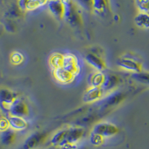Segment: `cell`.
Wrapping results in <instances>:
<instances>
[{"label": "cell", "instance_id": "obj_1", "mask_svg": "<svg viewBox=\"0 0 149 149\" xmlns=\"http://www.w3.org/2000/svg\"><path fill=\"white\" fill-rule=\"evenodd\" d=\"M64 5L63 19L72 27L81 26L83 20L78 5L74 0H62Z\"/></svg>", "mask_w": 149, "mask_h": 149}, {"label": "cell", "instance_id": "obj_2", "mask_svg": "<svg viewBox=\"0 0 149 149\" xmlns=\"http://www.w3.org/2000/svg\"><path fill=\"white\" fill-rule=\"evenodd\" d=\"M85 134V130L83 127H68L66 136L59 147L62 149H75L77 143L79 142Z\"/></svg>", "mask_w": 149, "mask_h": 149}, {"label": "cell", "instance_id": "obj_3", "mask_svg": "<svg viewBox=\"0 0 149 149\" xmlns=\"http://www.w3.org/2000/svg\"><path fill=\"white\" fill-rule=\"evenodd\" d=\"M92 132L104 138L111 137L119 132V129L113 124L107 122H101L95 124Z\"/></svg>", "mask_w": 149, "mask_h": 149}, {"label": "cell", "instance_id": "obj_4", "mask_svg": "<svg viewBox=\"0 0 149 149\" xmlns=\"http://www.w3.org/2000/svg\"><path fill=\"white\" fill-rule=\"evenodd\" d=\"M48 134L46 132H35L31 134L24 141L22 149H36L46 141Z\"/></svg>", "mask_w": 149, "mask_h": 149}, {"label": "cell", "instance_id": "obj_5", "mask_svg": "<svg viewBox=\"0 0 149 149\" xmlns=\"http://www.w3.org/2000/svg\"><path fill=\"white\" fill-rule=\"evenodd\" d=\"M17 98L15 93L8 89H0V108L9 113L11 105Z\"/></svg>", "mask_w": 149, "mask_h": 149}, {"label": "cell", "instance_id": "obj_6", "mask_svg": "<svg viewBox=\"0 0 149 149\" xmlns=\"http://www.w3.org/2000/svg\"><path fill=\"white\" fill-rule=\"evenodd\" d=\"M117 65L125 71L135 74L142 72V64L139 61H136L133 58H122L119 59L116 62Z\"/></svg>", "mask_w": 149, "mask_h": 149}, {"label": "cell", "instance_id": "obj_7", "mask_svg": "<svg viewBox=\"0 0 149 149\" xmlns=\"http://www.w3.org/2000/svg\"><path fill=\"white\" fill-rule=\"evenodd\" d=\"M62 67L64 68L66 71L72 73L73 75H74V77L80 72V66L78 58L71 53L63 54Z\"/></svg>", "mask_w": 149, "mask_h": 149}, {"label": "cell", "instance_id": "obj_8", "mask_svg": "<svg viewBox=\"0 0 149 149\" xmlns=\"http://www.w3.org/2000/svg\"><path fill=\"white\" fill-rule=\"evenodd\" d=\"M104 91L101 86H90L86 90L83 95V102L84 103H94L103 97Z\"/></svg>", "mask_w": 149, "mask_h": 149}, {"label": "cell", "instance_id": "obj_9", "mask_svg": "<svg viewBox=\"0 0 149 149\" xmlns=\"http://www.w3.org/2000/svg\"><path fill=\"white\" fill-rule=\"evenodd\" d=\"M29 110L27 104L21 99L17 98L9 110V114L10 116L24 117L29 115Z\"/></svg>", "mask_w": 149, "mask_h": 149}, {"label": "cell", "instance_id": "obj_10", "mask_svg": "<svg viewBox=\"0 0 149 149\" xmlns=\"http://www.w3.org/2000/svg\"><path fill=\"white\" fill-rule=\"evenodd\" d=\"M49 12L58 19L64 17V5L62 0H49L47 3Z\"/></svg>", "mask_w": 149, "mask_h": 149}, {"label": "cell", "instance_id": "obj_11", "mask_svg": "<svg viewBox=\"0 0 149 149\" xmlns=\"http://www.w3.org/2000/svg\"><path fill=\"white\" fill-rule=\"evenodd\" d=\"M125 94L120 91H113L103 100V106L104 107H114L119 104L125 98Z\"/></svg>", "mask_w": 149, "mask_h": 149}, {"label": "cell", "instance_id": "obj_12", "mask_svg": "<svg viewBox=\"0 0 149 149\" xmlns=\"http://www.w3.org/2000/svg\"><path fill=\"white\" fill-rule=\"evenodd\" d=\"M85 61L90 66L95 69L96 72H103L106 69L104 61L99 57V55L93 53H89L85 57Z\"/></svg>", "mask_w": 149, "mask_h": 149}, {"label": "cell", "instance_id": "obj_13", "mask_svg": "<svg viewBox=\"0 0 149 149\" xmlns=\"http://www.w3.org/2000/svg\"><path fill=\"white\" fill-rule=\"evenodd\" d=\"M54 77L58 82L63 84H66L72 82L74 80V75H73L70 72L66 71L64 68L58 67L54 69L53 70Z\"/></svg>", "mask_w": 149, "mask_h": 149}, {"label": "cell", "instance_id": "obj_14", "mask_svg": "<svg viewBox=\"0 0 149 149\" xmlns=\"http://www.w3.org/2000/svg\"><path fill=\"white\" fill-rule=\"evenodd\" d=\"M119 82H120V78L115 74H106L104 76L103 84L101 86V88L102 89L104 93L113 92L114 91L116 87L119 85Z\"/></svg>", "mask_w": 149, "mask_h": 149}, {"label": "cell", "instance_id": "obj_15", "mask_svg": "<svg viewBox=\"0 0 149 149\" xmlns=\"http://www.w3.org/2000/svg\"><path fill=\"white\" fill-rule=\"evenodd\" d=\"M9 125L14 130H22L27 127L28 123L23 117L10 116L8 118Z\"/></svg>", "mask_w": 149, "mask_h": 149}, {"label": "cell", "instance_id": "obj_16", "mask_svg": "<svg viewBox=\"0 0 149 149\" xmlns=\"http://www.w3.org/2000/svg\"><path fill=\"white\" fill-rule=\"evenodd\" d=\"M16 139V134L14 130L9 127L7 130L1 131L0 140L4 146H10Z\"/></svg>", "mask_w": 149, "mask_h": 149}, {"label": "cell", "instance_id": "obj_17", "mask_svg": "<svg viewBox=\"0 0 149 149\" xmlns=\"http://www.w3.org/2000/svg\"><path fill=\"white\" fill-rule=\"evenodd\" d=\"M134 22L137 27L148 30L149 29V14L139 12L134 18Z\"/></svg>", "mask_w": 149, "mask_h": 149}, {"label": "cell", "instance_id": "obj_18", "mask_svg": "<svg viewBox=\"0 0 149 149\" xmlns=\"http://www.w3.org/2000/svg\"><path fill=\"white\" fill-rule=\"evenodd\" d=\"M68 128H63L58 130L54 135L52 136L50 139V143L52 146L55 147H59L60 145L63 142L67 134Z\"/></svg>", "mask_w": 149, "mask_h": 149}, {"label": "cell", "instance_id": "obj_19", "mask_svg": "<svg viewBox=\"0 0 149 149\" xmlns=\"http://www.w3.org/2000/svg\"><path fill=\"white\" fill-rule=\"evenodd\" d=\"M109 7V0H93L92 10L97 14H103Z\"/></svg>", "mask_w": 149, "mask_h": 149}, {"label": "cell", "instance_id": "obj_20", "mask_svg": "<svg viewBox=\"0 0 149 149\" xmlns=\"http://www.w3.org/2000/svg\"><path fill=\"white\" fill-rule=\"evenodd\" d=\"M104 74L102 72H96L90 75L89 78V84L90 86H101L104 80Z\"/></svg>", "mask_w": 149, "mask_h": 149}, {"label": "cell", "instance_id": "obj_21", "mask_svg": "<svg viewBox=\"0 0 149 149\" xmlns=\"http://www.w3.org/2000/svg\"><path fill=\"white\" fill-rule=\"evenodd\" d=\"M63 54H59V53H54V54H52L50 58H49L50 65L54 69L58 67H61L62 63H63Z\"/></svg>", "mask_w": 149, "mask_h": 149}, {"label": "cell", "instance_id": "obj_22", "mask_svg": "<svg viewBox=\"0 0 149 149\" xmlns=\"http://www.w3.org/2000/svg\"><path fill=\"white\" fill-rule=\"evenodd\" d=\"M49 0H31L28 5L27 10H34L42 7L43 5H47Z\"/></svg>", "mask_w": 149, "mask_h": 149}, {"label": "cell", "instance_id": "obj_23", "mask_svg": "<svg viewBox=\"0 0 149 149\" xmlns=\"http://www.w3.org/2000/svg\"><path fill=\"white\" fill-rule=\"evenodd\" d=\"M135 3L139 12L149 14V0H135Z\"/></svg>", "mask_w": 149, "mask_h": 149}, {"label": "cell", "instance_id": "obj_24", "mask_svg": "<svg viewBox=\"0 0 149 149\" xmlns=\"http://www.w3.org/2000/svg\"><path fill=\"white\" fill-rule=\"evenodd\" d=\"M132 78L140 83L149 84V72H141L139 73H135L132 74Z\"/></svg>", "mask_w": 149, "mask_h": 149}, {"label": "cell", "instance_id": "obj_25", "mask_svg": "<svg viewBox=\"0 0 149 149\" xmlns=\"http://www.w3.org/2000/svg\"><path fill=\"white\" fill-rule=\"evenodd\" d=\"M104 138L101 136L95 134L94 133L92 132L90 134V142L93 146H99L103 143Z\"/></svg>", "mask_w": 149, "mask_h": 149}, {"label": "cell", "instance_id": "obj_26", "mask_svg": "<svg viewBox=\"0 0 149 149\" xmlns=\"http://www.w3.org/2000/svg\"><path fill=\"white\" fill-rule=\"evenodd\" d=\"M24 60V57L21 53L18 52H15L12 53L11 56H10V61L14 64L18 65L20 64Z\"/></svg>", "mask_w": 149, "mask_h": 149}, {"label": "cell", "instance_id": "obj_27", "mask_svg": "<svg viewBox=\"0 0 149 149\" xmlns=\"http://www.w3.org/2000/svg\"><path fill=\"white\" fill-rule=\"evenodd\" d=\"M77 3L80 5L82 8L87 10H92V5H93V0H75Z\"/></svg>", "mask_w": 149, "mask_h": 149}, {"label": "cell", "instance_id": "obj_28", "mask_svg": "<svg viewBox=\"0 0 149 149\" xmlns=\"http://www.w3.org/2000/svg\"><path fill=\"white\" fill-rule=\"evenodd\" d=\"M10 127L9 122L8 119H5L4 117H0V131L7 130Z\"/></svg>", "mask_w": 149, "mask_h": 149}, {"label": "cell", "instance_id": "obj_29", "mask_svg": "<svg viewBox=\"0 0 149 149\" xmlns=\"http://www.w3.org/2000/svg\"><path fill=\"white\" fill-rule=\"evenodd\" d=\"M30 1L31 0H18V2H17L18 8L21 10H27L28 5Z\"/></svg>", "mask_w": 149, "mask_h": 149}, {"label": "cell", "instance_id": "obj_30", "mask_svg": "<svg viewBox=\"0 0 149 149\" xmlns=\"http://www.w3.org/2000/svg\"><path fill=\"white\" fill-rule=\"evenodd\" d=\"M49 149H62V148H61L60 147H55V146H53L52 148H50Z\"/></svg>", "mask_w": 149, "mask_h": 149}, {"label": "cell", "instance_id": "obj_31", "mask_svg": "<svg viewBox=\"0 0 149 149\" xmlns=\"http://www.w3.org/2000/svg\"><path fill=\"white\" fill-rule=\"evenodd\" d=\"M75 149H87L86 148H75Z\"/></svg>", "mask_w": 149, "mask_h": 149}]
</instances>
